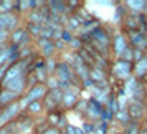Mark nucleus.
Segmentation results:
<instances>
[{"label":"nucleus","instance_id":"f257e3e1","mask_svg":"<svg viewBox=\"0 0 147 134\" xmlns=\"http://www.w3.org/2000/svg\"><path fill=\"white\" fill-rule=\"evenodd\" d=\"M47 93H48V88L45 83H36L33 86H30L28 91L25 93V96L22 98V101H18L20 103V109H27L28 104H32L35 101H43Z\"/></svg>","mask_w":147,"mask_h":134},{"label":"nucleus","instance_id":"f03ea898","mask_svg":"<svg viewBox=\"0 0 147 134\" xmlns=\"http://www.w3.org/2000/svg\"><path fill=\"white\" fill-rule=\"evenodd\" d=\"M111 73H113L116 78H119V80L127 81L132 76V63L117 58V60L111 65Z\"/></svg>","mask_w":147,"mask_h":134},{"label":"nucleus","instance_id":"7ed1b4c3","mask_svg":"<svg viewBox=\"0 0 147 134\" xmlns=\"http://www.w3.org/2000/svg\"><path fill=\"white\" fill-rule=\"evenodd\" d=\"M20 103L18 101H15L12 104H8L5 108H0V127L7 126L8 122H12L18 118V114H20Z\"/></svg>","mask_w":147,"mask_h":134},{"label":"nucleus","instance_id":"20e7f679","mask_svg":"<svg viewBox=\"0 0 147 134\" xmlns=\"http://www.w3.org/2000/svg\"><path fill=\"white\" fill-rule=\"evenodd\" d=\"M55 74H56V80L58 81H66V83H74V85H78L73 68H71V65H68L66 61H58V63H56Z\"/></svg>","mask_w":147,"mask_h":134},{"label":"nucleus","instance_id":"39448f33","mask_svg":"<svg viewBox=\"0 0 147 134\" xmlns=\"http://www.w3.org/2000/svg\"><path fill=\"white\" fill-rule=\"evenodd\" d=\"M61 103H63V91L61 89H48L47 96L43 98V108H47L48 111L58 109Z\"/></svg>","mask_w":147,"mask_h":134},{"label":"nucleus","instance_id":"423d86ee","mask_svg":"<svg viewBox=\"0 0 147 134\" xmlns=\"http://www.w3.org/2000/svg\"><path fill=\"white\" fill-rule=\"evenodd\" d=\"M126 111L132 121H140L146 116V104L142 101H129Z\"/></svg>","mask_w":147,"mask_h":134},{"label":"nucleus","instance_id":"0eeeda50","mask_svg":"<svg viewBox=\"0 0 147 134\" xmlns=\"http://www.w3.org/2000/svg\"><path fill=\"white\" fill-rule=\"evenodd\" d=\"M18 20L20 17L17 14H3L0 15V30L3 32H15L17 27H18Z\"/></svg>","mask_w":147,"mask_h":134},{"label":"nucleus","instance_id":"6e6552de","mask_svg":"<svg viewBox=\"0 0 147 134\" xmlns=\"http://www.w3.org/2000/svg\"><path fill=\"white\" fill-rule=\"evenodd\" d=\"M111 47H113L114 55H116L117 58H121V55L124 53L127 48H129V41H127V38L124 37V33H116V35L113 37Z\"/></svg>","mask_w":147,"mask_h":134},{"label":"nucleus","instance_id":"1a4fd4ad","mask_svg":"<svg viewBox=\"0 0 147 134\" xmlns=\"http://www.w3.org/2000/svg\"><path fill=\"white\" fill-rule=\"evenodd\" d=\"M102 111H104V104H101L99 101L94 99V98L88 99V106H86V111H84V113H86L91 119H99Z\"/></svg>","mask_w":147,"mask_h":134},{"label":"nucleus","instance_id":"9d476101","mask_svg":"<svg viewBox=\"0 0 147 134\" xmlns=\"http://www.w3.org/2000/svg\"><path fill=\"white\" fill-rule=\"evenodd\" d=\"M74 86H69V89H66V91H63V103L61 104H65V108H68V109H73V108H76V104H78V91H80V88H76V89H73Z\"/></svg>","mask_w":147,"mask_h":134},{"label":"nucleus","instance_id":"9b49d317","mask_svg":"<svg viewBox=\"0 0 147 134\" xmlns=\"http://www.w3.org/2000/svg\"><path fill=\"white\" fill-rule=\"evenodd\" d=\"M10 40H12V43H15V45H18L22 48L23 45H27L30 41V35L27 33L25 28H17L15 32L10 33Z\"/></svg>","mask_w":147,"mask_h":134},{"label":"nucleus","instance_id":"f8f14e48","mask_svg":"<svg viewBox=\"0 0 147 134\" xmlns=\"http://www.w3.org/2000/svg\"><path fill=\"white\" fill-rule=\"evenodd\" d=\"M132 76L136 80H144V76L147 74V56H144L140 61L137 63H132Z\"/></svg>","mask_w":147,"mask_h":134},{"label":"nucleus","instance_id":"ddd939ff","mask_svg":"<svg viewBox=\"0 0 147 134\" xmlns=\"http://www.w3.org/2000/svg\"><path fill=\"white\" fill-rule=\"evenodd\" d=\"M18 99H20V96L17 93L2 88V91H0V108H5V106L12 104V103H15V101H18Z\"/></svg>","mask_w":147,"mask_h":134},{"label":"nucleus","instance_id":"4468645a","mask_svg":"<svg viewBox=\"0 0 147 134\" xmlns=\"http://www.w3.org/2000/svg\"><path fill=\"white\" fill-rule=\"evenodd\" d=\"M38 45H40L41 48V53H43V56H47V58H50L51 55L55 53V41L53 40H47V38H38Z\"/></svg>","mask_w":147,"mask_h":134},{"label":"nucleus","instance_id":"2eb2a0df","mask_svg":"<svg viewBox=\"0 0 147 134\" xmlns=\"http://www.w3.org/2000/svg\"><path fill=\"white\" fill-rule=\"evenodd\" d=\"M48 8H50V12L60 15V17H63V15L68 14L66 2H48Z\"/></svg>","mask_w":147,"mask_h":134},{"label":"nucleus","instance_id":"dca6fc26","mask_svg":"<svg viewBox=\"0 0 147 134\" xmlns=\"http://www.w3.org/2000/svg\"><path fill=\"white\" fill-rule=\"evenodd\" d=\"M89 78H91L96 85L101 83V81H106V70H102V68H99V66H93L89 70Z\"/></svg>","mask_w":147,"mask_h":134},{"label":"nucleus","instance_id":"f3484780","mask_svg":"<svg viewBox=\"0 0 147 134\" xmlns=\"http://www.w3.org/2000/svg\"><path fill=\"white\" fill-rule=\"evenodd\" d=\"M65 118V114L61 113V111H58V109H55V111H50L48 113V126L51 127H58V124H60V121Z\"/></svg>","mask_w":147,"mask_h":134},{"label":"nucleus","instance_id":"a211bd4d","mask_svg":"<svg viewBox=\"0 0 147 134\" xmlns=\"http://www.w3.org/2000/svg\"><path fill=\"white\" fill-rule=\"evenodd\" d=\"M124 134H140V122L131 119L124 127Z\"/></svg>","mask_w":147,"mask_h":134},{"label":"nucleus","instance_id":"6ab92c4d","mask_svg":"<svg viewBox=\"0 0 147 134\" xmlns=\"http://www.w3.org/2000/svg\"><path fill=\"white\" fill-rule=\"evenodd\" d=\"M126 7H129L134 14L137 15V12H139V14H142V12L146 10L147 2H126Z\"/></svg>","mask_w":147,"mask_h":134},{"label":"nucleus","instance_id":"aec40b11","mask_svg":"<svg viewBox=\"0 0 147 134\" xmlns=\"http://www.w3.org/2000/svg\"><path fill=\"white\" fill-rule=\"evenodd\" d=\"M41 28L43 25H35V23H27V33L32 35V37H36V38H40V33H41Z\"/></svg>","mask_w":147,"mask_h":134},{"label":"nucleus","instance_id":"412c9836","mask_svg":"<svg viewBox=\"0 0 147 134\" xmlns=\"http://www.w3.org/2000/svg\"><path fill=\"white\" fill-rule=\"evenodd\" d=\"M41 109H43V101H35V103H32V104H28L27 113L32 116V114H38Z\"/></svg>","mask_w":147,"mask_h":134},{"label":"nucleus","instance_id":"4be33fe9","mask_svg":"<svg viewBox=\"0 0 147 134\" xmlns=\"http://www.w3.org/2000/svg\"><path fill=\"white\" fill-rule=\"evenodd\" d=\"M73 38H74V35L71 33V32H69L68 28H63V30H61V37H60V40L63 41V43H68V45H69V43L73 41Z\"/></svg>","mask_w":147,"mask_h":134},{"label":"nucleus","instance_id":"5701e85b","mask_svg":"<svg viewBox=\"0 0 147 134\" xmlns=\"http://www.w3.org/2000/svg\"><path fill=\"white\" fill-rule=\"evenodd\" d=\"M114 119H119L124 126H126L127 122L131 121V118H129V114H127V111L126 109H121L119 113H116V116H114Z\"/></svg>","mask_w":147,"mask_h":134},{"label":"nucleus","instance_id":"b1692460","mask_svg":"<svg viewBox=\"0 0 147 134\" xmlns=\"http://www.w3.org/2000/svg\"><path fill=\"white\" fill-rule=\"evenodd\" d=\"M114 116H116V114H114L113 111L109 109V108L104 106V111H102V114H101L99 119H101V121H104V122H111V121L114 119Z\"/></svg>","mask_w":147,"mask_h":134},{"label":"nucleus","instance_id":"393cba45","mask_svg":"<svg viewBox=\"0 0 147 134\" xmlns=\"http://www.w3.org/2000/svg\"><path fill=\"white\" fill-rule=\"evenodd\" d=\"M81 129L84 131V134H93L94 131H96V124H94V122H89V121H84L83 126H81Z\"/></svg>","mask_w":147,"mask_h":134},{"label":"nucleus","instance_id":"a878e982","mask_svg":"<svg viewBox=\"0 0 147 134\" xmlns=\"http://www.w3.org/2000/svg\"><path fill=\"white\" fill-rule=\"evenodd\" d=\"M15 121H12V122H8L7 126L0 127V134H13L15 133Z\"/></svg>","mask_w":147,"mask_h":134},{"label":"nucleus","instance_id":"bb28decb","mask_svg":"<svg viewBox=\"0 0 147 134\" xmlns=\"http://www.w3.org/2000/svg\"><path fill=\"white\" fill-rule=\"evenodd\" d=\"M96 131H98V134H107V131H109V122L101 121L99 126H96Z\"/></svg>","mask_w":147,"mask_h":134},{"label":"nucleus","instance_id":"cd10ccee","mask_svg":"<svg viewBox=\"0 0 147 134\" xmlns=\"http://www.w3.org/2000/svg\"><path fill=\"white\" fill-rule=\"evenodd\" d=\"M69 45H71V48H74V50H76V53H78L80 50H83V43H81V40L78 38V37H74L73 41H71Z\"/></svg>","mask_w":147,"mask_h":134},{"label":"nucleus","instance_id":"c85d7f7f","mask_svg":"<svg viewBox=\"0 0 147 134\" xmlns=\"http://www.w3.org/2000/svg\"><path fill=\"white\" fill-rule=\"evenodd\" d=\"M55 70H56V61H55L53 58H48L47 60V71H48V74L53 73Z\"/></svg>","mask_w":147,"mask_h":134},{"label":"nucleus","instance_id":"c756f323","mask_svg":"<svg viewBox=\"0 0 147 134\" xmlns=\"http://www.w3.org/2000/svg\"><path fill=\"white\" fill-rule=\"evenodd\" d=\"M94 86H96V83H94L91 78H88V80L83 81V88H86V89H93Z\"/></svg>","mask_w":147,"mask_h":134},{"label":"nucleus","instance_id":"7c9ffc66","mask_svg":"<svg viewBox=\"0 0 147 134\" xmlns=\"http://www.w3.org/2000/svg\"><path fill=\"white\" fill-rule=\"evenodd\" d=\"M41 134H61V131H60V127H48L45 133H41Z\"/></svg>","mask_w":147,"mask_h":134},{"label":"nucleus","instance_id":"2f4dec72","mask_svg":"<svg viewBox=\"0 0 147 134\" xmlns=\"http://www.w3.org/2000/svg\"><path fill=\"white\" fill-rule=\"evenodd\" d=\"M66 134H74L76 133V126H73V124H66Z\"/></svg>","mask_w":147,"mask_h":134},{"label":"nucleus","instance_id":"473e14b6","mask_svg":"<svg viewBox=\"0 0 147 134\" xmlns=\"http://www.w3.org/2000/svg\"><path fill=\"white\" fill-rule=\"evenodd\" d=\"M63 47H65V43H63L61 40H56V41H55V48H56V50H65Z\"/></svg>","mask_w":147,"mask_h":134},{"label":"nucleus","instance_id":"72a5a7b5","mask_svg":"<svg viewBox=\"0 0 147 134\" xmlns=\"http://www.w3.org/2000/svg\"><path fill=\"white\" fill-rule=\"evenodd\" d=\"M74 134H84V131H83L81 127H76V133H74Z\"/></svg>","mask_w":147,"mask_h":134},{"label":"nucleus","instance_id":"f704fd0d","mask_svg":"<svg viewBox=\"0 0 147 134\" xmlns=\"http://www.w3.org/2000/svg\"><path fill=\"white\" fill-rule=\"evenodd\" d=\"M140 134H147V129H140Z\"/></svg>","mask_w":147,"mask_h":134},{"label":"nucleus","instance_id":"c9c22d12","mask_svg":"<svg viewBox=\"0 0 147 134\" xmlns=\"http://www.w3.org/2000/svg\"><path fill=\"white\" fill-rule=\"evenodd\" d=\"M144 81H146V83H147V74H146V76H144Z\"/></svg>","mask_w":147,"mask_h":134}]
</instances>
